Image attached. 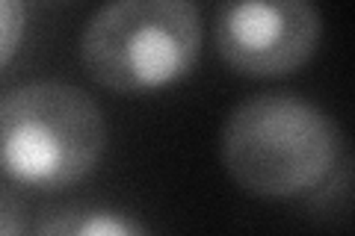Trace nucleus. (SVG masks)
I'll return each mask as SVG.
<instances>
[{"label": "nucleus", "mask_w": 355, "mask_h": 236, "mask_svg": "<svg viewBox=\"0 0 355 236\" xmlns=\"http://www.w3.org/2000/svg\"><path fill=\"white\" fill-rule=\"evenodd\" d=\"M107 121L95 98L62 80H33L0 100V168L36 189H62L95 172Z\"/></svg>", "instance_id": "obj_2"}, {"label": "nucleus", "mask_w": 355, "mask_h": 236, "mask_svg": "<svg viewBox=\"0 0 355 236\" xmlns=\"http://www.w3.org/2000/svg\"><path fill=\"white\" fill-rule=\"evenodd\" d=\"M219 148L231 181L249 195L293 198L335 172L343 136L317 104L291 92H263L228 112Z\"/></svg>", "instance_id": "obj_1"}, {"label": "nucleus", "mask_w": 355, "mask_h": 236, "mask_svg": "<svg viewBox=\"0 0 355 236\" xmlns=\"http://www.w3.org/2000/svg\"><path fill=\"white\" fill-rule=\"evenodd\" d=\"M36 236H151V230L121 210L74 204L44 219Z\"/></svg>", "instance_id": "obj_5"}, {"label": "nucleus", "mask_w": 355, "mask_h": 236, "mask_svg": "<svg viewBox=\"0 0 355 236\" xmlns=\"http://www.w3.org/2000/svg\"><path fill=\"white\" fill-rule=\"evenodd\" d=\"M202 36V12L190 0H116L86 21L80 62L110 92H151L190 74Z\"/></svg>", "instance_id": "obj_3"}, {"label": "nucleus", "mask_w": 355, "mask_h": 236, "mask_svg": "<svg viewBox=\"0 0 355 236\" xmlns=\"http://www.w3.org/2000/svg\"><path fill=\"white\" fill-rule=\"evenodd\" d=\"M27 221H24V210L9 195L0 192V236H24Z\"/></svg>", "instance_id": "obj_7"}, {"label": "nucleus", "mask_w": 355, "mask_h": 236, "mask_svg": "<svg viewBox=\"0 0 355 236\" xmlns=\"http://www.w3.org/2000/svg\"><path fill=\"white\" fill-rule=\"evenodd\" d=\"M323 18L308 0L225 3L216 15V51L237 74L284 77L314 56Z\"/></svg>", "instance_id": "obj_4"}, {"label": "nucleus", "mask_w": 355, "mask_h": 236, "mask_svg": "<svg viewBox=\"0 0 355 236\" xmlns=\"http://www.w3.org/2000/svg\"><path fill=\"white\" fill-rule=\"evenodd\" d=\"M27 12L15 0H0V69L12 60L18 51V42L24 36Z\"/></svg>", "instance_id": "obj_6"}]
</instances>
